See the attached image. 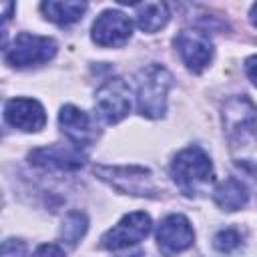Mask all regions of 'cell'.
<instances>
[{"instance_id":"6da1fadb","label":"cell","mask_w":257,"mask_h":257,"mask_svg":"<svg viewBox=\"0 0 257 257\" xmlns=\"http://www.w3.org/2000/svg\"><path fill=\"white\" fill-rule=\"evenodd\" d=\"M171 177L187 197H197L213 181L211 157L197 145L187 147L175 155L171 163Z\"/></svg>"},{"instance_id":"7a4b0ae2","label":"cell","mask_w":257,"mask_h":257,"mask_svg":"<svg viewBox=\"0 0 257 257\" xmlns=\"http://www.w3.org/2000/svg\"><path fill=\"white\" fill-rule=\"evenodd\" d=\"M225 131L233 153H257V106L247 96H235L223 110Z\"/></svg>"},{"instance_id":"3957f363","label":"cell","mask_w":257,"mask_h":257,"mask_svg":"<svg viewBox=\"0 0 257 257\" xmlns=\"http://www.w3.org/2000/svg\"><path fill=\"white\" fill-rule=\"evenodd\" d=\"M173 86L171 72L161 64H149L139 72L137 108L147 118H163L167 112V96Z\"/></svg>"},{"instance_id":"277c9868","label":"cell","mask_w":257,"mask_h":257,"mask_svg":"<svg viewBox=\"0 0 257 257\" xmlns=\"http://www.w3.org/2000/svg\"><path fill=\"white\" fill-rule=\"evenodd\" d=\"M94 175L108 183L112 189L124 195H135V197H157V187L153 183V173L145 167L128 165V167H118V165H96Z\"/></svg>"},{"instance_id":"5b68a950","label":"cell","mask_w":257,"mask_h":257,"mask_svg":"<svg viewBox=\"0 0 257 257\" xmlns=\"http://www.w3.org/2000/svg\"><path fill=\"white\" fill-rule=\"evenodd\" d=\"M56 42L48 36L20 32L10 46L4 48V60L14 68H30L44 64L56 56Z\"/></svg>"},{"instance_id":"8992f818","label":"cell","mask_w":257,"mask_h":257,"mask_svg":"<svg viewBox=\"0 0 257 257\" xmlns=\"http://www.w3.org/2000/svg\"><path fill=\"white\" fill-rule=\"evenodd\" d=\"M133 104L131 86L122 78H108L94 94V110L106 124H116L128 116Z\"/></svg>"},{"instance_id":"52a82bcc","label":"cell","mask_w":257,"mask_h":257,"mask_svg":"<svg viewBox=\"0 0 257 257\" xmlns=\"http://www.w3.org/2000/svg\"><path fill=\"white\" fill-rule=\"evenodd\" d=\"M151 229H153V221H151L149 213H145V211L128 213L100 237V247L106 251L126 249L131 245H137L143 239H147Z\"/></svg>"},{"instance_id":"ba28073f","label":"cell","mask_w":257,"mask_h":257,"mask_svg":"<svg viewBox=\"0 0 257 257\" xmlns=\"http://www.w3.org/2000/svg\"><path fill=\"white\" fill-rule=\"evenodd\" d=\"M195 243V231L191 221L185 215L173 213L167 215L157 227V245L163 255L173 257L177 253L187 251Z\"/></svg>"},{"instance_id":"9c48e42d","label":"cell","mask_w":257,"mask_h":257,"mask_svg":"<svg viewBox=\"0 0 257 257\" xmlns=\"http://www.w3.org/2000/svg\"><path fill=\"white\" fill-rule=\"evenodd\" d=\"M133 34L131 18L120 10H104L92 24L90 38L102 48H118L128 42Z\"/></svg>"},{"instance_id":"30bf717a","label":"cell","mask_w":257,"mask_h":257,"mask_svg":"<svg viewBox=\"0 0 257 257\" xmlns=\"http://www.w3.org/2000/svg\"><path fill=\"white\" fill-rule=\"evenodd\" d=\"M175 48H177L183 64L195 74L203 72L211 64L213 54H215V48H213V42L209 40V36L199 30L179 32L175 38Z\"/></svg>"},{"instance_id":"8fae6325","label":"cell","mask_w":257,"mask_h":257,"mask_svg":"<svg viewBox=\"0 0 257 257\" xmlns=\"http://www.w3.org/2000/svg\"><path fill=\"white\" fill-rule=\"evenodd\" d=\"M28 161L34 167L48 171H76L84 167L86 153L76 145H50L30 151Z\"/></svg>"},{"instance_id":"7c38bea8","label":"cell","mask_w":257,"mask_h":257,"mask_svg":"<svg viewBox=\"0 0 257 257\" xmlns=\"http://www.w3.org/2000/svg\"><path fill=\"white\" fill-rule=\"evenodd\" d=\"M4 120L22 133H38L46 124V112L36 98H10L4 102Z\"/></svg>"},{"instance_id":"4fadbf2b","label":"cell","mask_w":257,"mask_h":257,"mask_svg":"<svg viewBox=\"0 0 257 257\" xmlns=\"http://www.w3.org/2000/svg\"><path fill=\"white\" fill-rule=\"evenodd\" d=\"M58 124H60V131L66 135V139L80 149L92 145L98 137L96 126L92 124V118L88 116V112H84L74 104H64L60 108Z\"/></svg>"},{"instance_id":"5bb4252c","label":"cell","mask_w":257,"mask_h":257,"mask_svg":"<svg viewBox=\"0 0 257 257\" xmlns=\"http://www.w3.org/2000/svg\"><path fill=\"white\" fill-rule=\"evenodd\" d=\"M213 201L223 211H239L249 201V189L243 181L229 177L221 181L213 191Z\"/></svg>"},{"instance_id":"9a60e30c","label":"cell","mask_w":257,"mask_h":257,"mask_svg":"<svg viewBox=\"0 0 257 257\" xmlns=\"http://www.w3.org/2000/svg\"><path fill=\"white\" fill-rule=\"evenodd\" d=\"M86 2H62V0H46L40 4V12L46 20L58 26H70L82 18L86 12Z\"/></svg>"},{"instance_id":"2e32d148","label":"cell","mask_w":257,"mask_h":257,"mask_svg":"<svg viewBox=\"0 0 257 257\" xmlns=\"http://www.w3.org/2000/svg\"><path fill=\"white\" fill-rule=\"evenodd\" d=\"M135 16H137V26L143 32H157L167 26L169 22V6L165 2H141L135 4Z\"/></svg>"},{"instance_id":"e0dca14e","label":"cell","mask_w":257,"mask_h":257,"mask_svg":"<svg viewBox=\"0 0 257 257\" xmlns=\"http://www.w3.org/2000/svg\"><path fill=\"white\" fill-rule=\"evenodd\" d=\"M86 229H88V219L84 213L80 211H70L64 219H62V225H60V243L68 249H74L78 245V241L86 235Z\"/></svg>"},{"instance_id":"ac0fdd59","label":"cell","mask_w":257,"mask_h":257,"mask_svg":"<svg viewBox=\"0 0 257 257\" xmlns=\"http://www.w3.org/2000/svg\"><path fill=\"white\" fill-rule=\"evenodd\" d=\"M243 243V237L237 229H221L219 233H215L213 237V247L219 251V253H233L241 247Z\"/></svg>"},{"instance_id":"d6986e66","label":"cell","mask_w":257,"mask_h":257,"mask_svg":"<svg viewBox=\"0 0 257 257\" xmlns=\"http://www.w3.org/2000/svg\"><path fill=\"white\" fill-rule=\"evenodd\" d=\"M0 257H28V247L20 239H6L2 241V255Z\"/></svg>"},{"instance_id":"ffe728a7","label":"cell","mask_w":257,"mask_h":257,"mask_svg":"<svg viewBox=\"0 0 257 257\" xmlns=\"http://www.w3.org/2000/svg\"><path fill=\"white\" fill-rule=\"evenodd\" d=\"M34 257H64V251H62V247H58L54 243H44V245L36 247Z\"/></svg>"},{"instance_id":"44dd1931","label":"cell","mask_w":257,"mask_h":257,"mask_svg":"<svg viewBox=\"0 0 257 257\" xmlns=\"http://www.w3.org/2000/svg\"><path fill=\"white\" fill-rule=\"evenodd\" d=\"M245 74H247V78L257 86V54L245 58Z\"/></svg>"},{"instance_id":"7402d4cb","label":"cell","mask_w":257,"mask_h":257,"mask_svg":"<svg viewBox=\"0 0 257 257\" xmlns=\"http://www.w3.org/2000/svg\"><path fill=\"white\" fill-rule=\"evenodd\" d=\"M249 20H251V24L257 28V2L251 6V10H249Z\"/></svg>"}]
</instances>
